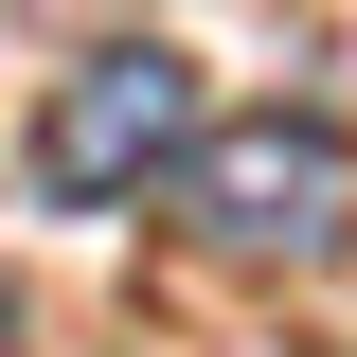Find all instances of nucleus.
Here are the masks:
<instances>
[{"mask_svg": "<svg viewBox=\"0 0 357 357\" xmlns=\"http://www.w3.org/2000/svg\"><path fill=\"white\" fill-rule=\"evenodd\" d=\"M178 161H197V54L107 36V54H72V72H54V107H36V197L126 215L143 178H178Z\"/></svg>", "mask_w": 357, "mask_h": 357, "instance_id": "1", "label": "nucleus"}, {"mask_svg": "<svg viewBox=\"0 0 357 357\" xmlns=\"http://www.w3.org/2000/svg\"><path fill=\"white\" fill-rule=\"evenodd\" d=\"M357 197V143L321 126V107H250V126H197V161H178V215L215 232V250H321Z\"/></svg>", "mask_w": 357, "mask_h": 357, "instance_id": "2", "label": "nucleus"}, {"mask_svg": "<svg viewBox=\"0 0 357 357\" xmlns=\"http://www.w3.org/2000/svg\"><path fill=\"white\" fill-rule=\"evenodd\" d=\"M0 357H18V304H0Z\"/></svg>", "mask_w": 357, "mask_h": 357, "instance_id": "3", "label": "nucleus"}]
</instances>
